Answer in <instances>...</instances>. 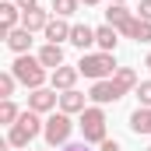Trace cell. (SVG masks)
<instances>
[{
  "label": "cell",
  "instance_id": "1",
  "mask_svg": "<svg viewBox=\"0 0 151 151\" xmlns=\"http://www.w3.org/2000/svg\"><path fill=\"white\" fill-rule=\"evenodd\" d=\"M42 130H46V123L39 119V113L25 109V113L18 116V123L7 130V144H11V148H28V141H32V137H39Z\"/></svg>",
  "mask_w": 151,
  "mask_h": 151
},
{
  "label": "cell",
  "instance_id": "2",
  "mask_svg": "<svg viewBox=\"0 0 151 151\" xmlns=\"http://www.w3.org/2000/svg\"><path fill=\"white\" fill-rule=\"evenodd\" d=\"M77 70L91 81H109L116 74V60H113V53H84L77 60Z\"/></svg>",
  "mask_w": 151,
  "mask_h": 151
},
{
  "label": "cell",
  "instance_id": "3",
  "mask_svg": "<svg viewBox=\"0 0 151 151\" xmlns=\"http://www.w3.org/2000/svg\"><path fill=\"white\" fill-rule=\"evenodd\" d=\"M11 74L18 77V84H25V88H42V81H46V67L39 63V56H18L14 63H11Z\"/></svg>",
  "mask_w": 151,
  "mask_h": 151
},
{
  "label": "cell",
  "instance_id": "4",
  "mask_svg": "<svg viewBox=\"0 0 151 151\" xmlns=\"http://www.w3.org/2000/svg\"><path fill=\"white\" fill-rule=\"evenodd\" d=\"M81 134H84V144H102L106 141V113L99 106L81 113Z\"/></svg>",
  "mask_w": 151,
  "mask_h": 151
},
{
  "label": "cell",
  "instance_id": "5",
  "mask_svg": "<svg viewBox=\"0 0 151 151\" xmlns=\"http://www.w3.org/2000/svg\"><path fill=\"white\" fill-rule=\"evenodd\" d=\"M70 130H74L70 116H67V113H53L49 119H46L42 137H46V144H49V148H60V144H67V141H70Z\"/></svg>",
  "mask_w": 151,
  "mask_h": 151
},
{
  "label": "cell",
  "instance_id": "6",
  "mask_svg": "<svg viewBox=\"0 0 151 151\" xmlns=\"http://www.w3.org/2000/svg\"><path fill=\"white\" fill-rule=\"evenodd\" d=\"M21 18H25V11H21L14 0H4V4H0V35L7 39L14 28H21Z\"/></svg>",
  "mask_w": 151,
  "mask_h": 151
},
{
  "label": "cell",
  "instance_id": "7",
  "mask_svg": "<svg viewBox=\"0 0 151 151\" xmlns=\"http://www.w3.org/2000/svg\"><path fill=\"white\" fill-rule=\"evenodd\" d=\"M123 95H127V91H123V88L116 84L113 77H109V81H95V84H91V99H95L99 106H109V102H119Z\"/></svg>",
  "mask_w": 151,
  "mask_h": 151
},
{
  "label": "cell",
  "instance_id": "8",
  "mask_svg": "<svg viewBox=\"0 0 151 151\" xmlns=\"http://www.w3.org/2000/svg\"><path fill=\"white\" fill-rule=\"evenodd\" d=\"M56 102H60L56 88H35L28 95V109L32 113H49V109H56Z\"/></svg>",
  "mask_w": 151,
  "mask_h": 151
},
{
  "label": "cell",
  "instance_id": "9",
  "mask_svg": "<svg viewBox=\"0 0 151 151\" xmlns=\"http://www.w3.org/2000/svg\"><path fill=\"white\" fill-rule=\"evenodd\" d=\"M119 35H127V39H137V42H151V21H144V18H130L123 28H119Z\"/></svg>",
  "mask_w": 151,
  "mask_h": 151
},
{
  "label": "cell",
  "instance_id": "10",
  "mask_svg": "<svg viewBox=\"0 0 151 151\" xmlns=\"http://www.w3.org/2000/svg\"><path fill=\"white\" fill-rule=\"evenodd\" d=\"M70 28H74V25H67V18H53L42 35H46V42L60 46V42H70Z\"/></svg>",
  "mask_w": 151,
  "mask_h": 151
},
{
  "label": "cell",
  "instance_id": "11",
  "mask_svg": "<svg viewBox=\"0 0 151 151\" xmlns=\"http://www.w3.org/2000/svg\"><path fill=\"white\" fill-rule=\"evenodd\" d=\"M77 77H81V70L63 63V67H56V70H53V77H49V81H53V88H56V91H70V88L77 84Z\"/></svg>",
  "mask_w": 151,
  "mask_h": 151
},
{
  "label": "cell",
  "instance_id": "12",
  "mask_svg": "<svg viewBox=\"0 0 151 151\" xmlns=\"http://www.w3.org/2000/svg\"><path fill=\"white\" fill-rule=\"evenodd\" d=\"M53 18H49V11H42V7H28L25 11V18H21V28H28V32H46V25H49Z\"/></svg>",
  "mask_w": 151,
  "mask_h": 151
},
{
  "label": "cell",
  "instance_id": "13",
  "mask_svg": "<svg viewBox=\"0 0 151 151\" xmlns=\"http://www.w3.org/2000/svg\"><path fill=\"white\" fill-rule=\"evenodd\" d=\"M88 106H84V95L77 91V88H70V91H60V113H84Z\"/></svg>",
  "mask_w": 151,
  "mask_h": 151
},
{
  "label": "cell",
  "instance_id": "14",
  "mask_svg": "<svg viewBox=\"0 0 151 151\" xmlns=\"http://www.w3.org/2000/svg\"><path fill=\"white\" fill-rule=\"evenodd\" d=\"M39 63L42 67H63V46H53V42H46L42 49H39Z\"/></svg>",
  "mask_w": 151,
  "mask_h": 151
},
{
  "label": "cell",
  "instance_id": "15",
  "mask_svg": "<svg viewBox=\"0 0 151 151\" xmlns=\"http://www.w3.org/2000/svg\"><path fill=\"white\" fill-rule=\"evenodd\" d=\"M95 42H99L102 53H113L116 42H119V32H116L113 25H99V28H95Z\"/></svg>",
  "mask_w": 151,
  "mask_h": 151
},
{
  "label": "cell",
  "instance_id": "16",
  "mask_svg": "<svg viewBox=\"0 0 151 151\" xmlns=\"http://www.w3.org/2000/svg\"><path fill=\"white\" fill-rule=\"evenodd\" d=\"M28 46H32V32H28V28H14V32L7 35V49H14L18 56H25Z\"/></svg>",
  "mask_w": 151,
  "mask_h": 151
},
{
  "label": "cell",
  "instance_id": "17",
  "mask_svg": "<svg viewBox=\"0 0 151 151\" xmlns=\"http://www.w3.org/2000/svg\"><path fill=\"white\" fill-rule=\"evenodd\" d=\"M130 18H134V11H127L123 4H109V11H106V25H113L116 32H119V28H123Z\"/></svg>",
  "mask_w": 151,
  "mask_h": 151
},
{
  "label": "cell",
  "instance_id": "18",
  "mask_svg": "<svg viewBox=\"0 0 151 151\" xmlns=\"http://www.w3.org/2000/svg\"><path fill=\"white\" fill-rule=\"evenodd\" d=\"M70 42H74L77 49H88V46L95 42V28H91V25H74V28H70Z\"/></svg>",
  "mask_w": 151,
  "mask_h": 151
},
{
  "label": "cell",
  "instance_id": "19",
  "mask_svg": "<svg viewBox=\"0 0 151 151\" xmlns=\"http://www.w3.org/2000/svg\"><path fill=\"white\" fill-rule=\"evenodd\" d=\"M113 81L123 88V91H130V88H137L141 81H137V70L134 67H116V74H113Z\"/></svg>",
  "mask_w": 151,
  "mask_h": 151
},
{
  "label": "cell",
  "instance_id": "20",
  "mask_svg": "<svg viewBox=\"0 0 151 151\" xmlns=\"http://www.w3.org/2000/svg\"><path fill=\"white\" fill-rule=\"evenodd\" d=\"M130 130H134V134H148V137H151V109H137V113L130 116Z\"/></svg>",
  "mask_w": 151,
  "mask_h": 151
},
{
  "label": "cell",
  "instance_id": "21",
  "mask_svg": "<svg viewBox=\"0 0 151 151\" xmlns=\"http://www.w3.org/2000/svg\"><path fill=\"white\" fill-rule=\"evenodd\" d=\"M18 116H21V109H18V106H14L11 99H4V102H0V123L14 127V123H18Z\"/></svg>",
  "mask_w": 151,
  "mask_h": 151
},
{
  "label": "cell",
  "instance_id": "22",
  "mask_svg": "<svg viewBox=\"0 0 151 151\" xmlns=\"http://www.w3.org/2000/svg\"><path fill=\"white\" fill-rule=\"evenodd\" d=\"M77 4L81 0H53V11H56V18H70L77 11Z\"/></svg>",
  "mask_w": 151,
  "mask_h": 151
},
{
  "label": "cell",
  "instance_id": "23",
  "mask_svg": "<svg viewBox=\"0 0 151 151\" xmlns=\"http://www.w3.org/2000/svg\"><path fill=\"white\" fill-rule=\"evenodd\" d=\"M14 84H18V77L11 74V70H4L0 74V99H11L14 95Z\"/></svg>",
  "mask_w": 151,
  "mask_h": 151
},
{
  "label": "cell",
  "instance_id": "24",
  "mask_svg": "<svg viewBox=\"0 0 151 151\" xmlns=\"http://www.w3.org/2000/svg\"><path fill=\"white\" fill-rule=\"evenodd\" d=\"M134 91H137V99H141V109H151V81H141Z\"/></svg>",
  "mask_w": 151,
  "mask_h": 151
},
{
  "label": "cell",
  "instance_id": "25",
  "mask_svg": "<svg viewBox=\"0 0 151 151\" xmlns=\"http://www.w3.org/2000/svg\"><path fill=\"white\" fill-rule=\"evenodd\" d=\"M137 18L151 21V0H141V7H137Z\"/></svg>",
  "mask_w": 151,
  "mask_h": 151
},
{
  "label": "cell",
  "instance_id": "26",
  "mask_svg": "<svg viewBox=\"0 0 151 151\" xmlns=\"http://www.w3.org/2000/svg\"><path fill=\"white\" fill-rule=\"evenodd\" d=\"M102 151H123V144H119V141H109V137H106V141H102Z\"/></svg>",
  "mask_w": 151,
  "mask_h": 151
},
{
  "label": "cell",
  "instance_id": "27",
  "mask_svg": "<svg viewBox=\"0 0 151 151\" xmlns=\"http://www.w3.org/2000/svg\"><path fill=\"white\" fill-rule=\"evenodd\" d=\"M14 4H18L21 11H28V7H39V0H14Z\"/></svg>",
  "mask_w": 151,
  "mask_h": 151
},
{
  "label": "cell",
  "instance_id": "28",
  "mask_svg": "<svg viewBox=\"0 0 151 151\" xmlns=\"http://www.w3.org/2000/svg\"><path fill=\"white\" fill-rule=\"evenodd\" d=\"M63 151H88L84 144H70V148H63Z\"/></svg>",
  "mask_w": 151,
  "mask_h": 151
},
{
  "label": "cell",
  "instance_id": "29",
  "mask_svg": "<svg viewBox=\"0 0 151 151\" xmlns=\"http://www.w3.org/2000/svg\"><path fill=\"white\" fill-rule=\"evenodd\" d=\"M81 4H88V7H95V4H99V0H81Z\"/></svg>",
  "mask_w": 151,
  "mask_h": 151
},
{
  "label": "cell",
  "instance_id": "30",
  "mask_svg": "<svg viewBox=\"0 0 151 151\" xmlns=\"http://www.w3.org/2000/svg\"><path fill=\"white\" fill-rule=\"evenodd\" d=\"M144 67H148V70H151V53H148V60H144Z\"/></svg>",
  "mask_w": 151,
  "mask_h": 151
},
{
  "label": "cell",
  "instance_id": "31",
  "mask_svg": "<svg viewBox=\"0 0 151 151\" xmlns=\"http://www.w3.org/2000/svg\"><path fill=\"white\" fill-rule=\"evenodd\" d=\"M109 4H123V0H109Z\"/></svg>",
  "mask_w": 151,
  "mask_h": 151
},
{
  "label": "cell",
  "instance_id": "32",
  "mask_svg": "<svg viewBox=\"0 0 151 151\" xmlns=\"http://www.w3.org/2000/svg\"><path fill=\"white\" fill-rule=\"evenodd\" d=\"M148 151H151V148H148Z\"/></svg>",
  "mask_w": 151,
  "mask_h": 151
}]
</instances>
